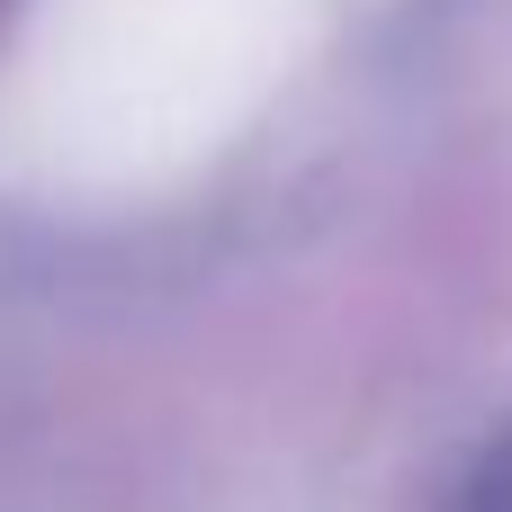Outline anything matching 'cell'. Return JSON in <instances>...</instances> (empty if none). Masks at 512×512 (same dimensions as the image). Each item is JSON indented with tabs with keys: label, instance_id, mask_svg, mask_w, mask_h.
<instances>
[{
	"label": "cell",
	"instance_id": "6da1fadb",
	"mask_svg": "<svg viewBox=\"0 0 512 512\" xmlns=\"http://www.w3.org/2000/svg\"><path fill=\"white\" fill-rule=\"evenodd\" d=\"M0 9H9V0H0Z\"/></svg>",
	"mask_w": 512,
	"mask_h": 512
}]
</instances>
